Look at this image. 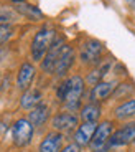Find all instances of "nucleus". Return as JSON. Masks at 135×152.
<instances>
[{
  "label": "nucleus",
  "instance_id": "c756f323",
  "mask_svg": "<svg viewBox=\"0 0 135 152\" xmlns=\"http://www.w3.org/2000/svg\"><path fill=\"white\" fill-rule=\"evenodd\" d=\"M134 152H135V147H134Z\"/></svg>",
  "mask_w": 135,
  "mask_h": 152
},
{
  "label": "nucleus",
  "instance_id": "bb28decb",
  "mask_svg": "<svg viewBox=\"0 0 135 152\" xmlns=\"http://www.w3.org/2000/svg\"><path fill=\"white\" fill-rule=\"evenodd\" d=\"M0 83H2V71H0Z\"/></svg>",
  "mask_w": 135,
  "mask_h": 152
},
{
  "label": "nucleus",
  "instance_id": "a211bd4d",
  "mask_svg": "<svg viewBox=\"0 0 135 152\" xmlns=\"http://www.w3.org/2000/svg\"><path fill=\"white\" fill-rule=\"evenodd\" d=\"M110 71H112V61H109V60H104L101 65L91 68L89 71H87V75L84 76L87 88H91V86H94V84H97V83H101V81H104L105 76L109 75Z\"/></svg>",
  "mask_w": 135,
  "mask_h": 152
},
{
  "label": "nucleus",
  "instance_id": "9b49d317",
  "mask_svg": "<svg viewBox=\"0 0 135 152\" xmlns=\"http://www.w3.org/2000/svg\"><path fill=\"white\" fill-rule=\"evenodd\" d=\"M66 45V40L64 37H60L56 35V38L53 40L51 46H49L48 53L45 55V58L40 63V71L46 76H53V71H54V66H56V61L60 58L61 51H63V46Z\"/></svg>",
  "mask_w": 135,
  "mask_h": 152
},
{
  "label": "nucleus",
  "instance_id": "1a4fd4ad",
  "mask_svg": "<svg viewBox=\"0 0 135 152\" xmlns=\"http://www.w3.org/2000/svg\"><path fill=\"white\" fill-rule=\"evenodd\" d=\"M36 75H38V68L33 61H23L15 73V81H13L15 89L20 93H23V91H26V89L33 88Z\"/></svg>",
  "mask_w": 135,
  "mask_h": 152
},
{
  "label": "nucleus",
  "instance_id": "9d476101",
  "mask_svg": "<svg viewBox=\"0 0 135 152\" xmlns=\"http://www.w3.org/2000/svg\"><path fill=\"white\" fill-rule=\"evenodd\" d=\"M117 83H119V80H117V78H112V80H104V81H101V83L91 86L89 89H87V101L105 104L107 101H110V98H112Z\"/></svg>",
  "mask_w": 135,
  "mask_h": 152
},
{
  "label": "nucleus",
  "instance_id": "393cba45",
  "mask_svg": "<svg viewBox=\"0 0 135 152\" xmlns=\"http://www.w3.org/2000/svg\"><path fill=\"white\" fill-rule=\"evenodd\" d=\"M10 76H7V78H2V83H0V93H5L7 89H10Z\"/></svg>",
  "mask_w": 135,
  "mask_h": 152
},
{
  "label": "nucleus",
  "instance_id": "4468645a",
  "mask_svg": "<svg viewBox=\"0 0 135 152\" xmlns=\"http://www.w3.org/2000/svg\"><path fill=\"white\" fill-rule=\"evenodd\" d=\"M96 129H97V122H81L73 132L71 141L78 144L81 149H89Z\"/></svg>",
  "mask_w": 135,
  "mask_h": 152
},
{
  "label": "nucleus",
  "instance_id": "aec40b11",
  "mask_svg": "<svg viewBox=\"0 0 135 152\" xmlns=\"http://www.w3.org/2000/svg\"><path fill=\"white\" fill-rule=\"evenodd\" d=\"M68 93H69V76L64 78V80H60L56 83V86H54V99H53V101L61 107L66 103Z\"/></svg>",
  "mask_w": 135,
  "mask_h": 152
},
{
  "label": "nucleus",
  "instance_id": "4be33fe9",
  "mask_svg": "<svg viewBox=\"0 0 135 152\" xmlns=\"http://www.w3.org/2000/svg\"><path fill=\"white\" fill-rule=\"evenodd\" d=\"M13 35H15L13 23H4V25H0V45H5Z\"/></svg>",
  "mask_w": 135,
  "mask_h": 152
},
{
  "label": "nucleus",
  "instance_id": "7ed1b4c3",
  "mask_svg": "<svg viewBox=\"0 0 135 152\" xmlns=\"http://www.w3.org/2000/svg\"><path fill=\"white\" fill-rule=\"evenodd\" d=\"M104 53L105 46L102 42L96 40V38H89L86 42L81 43L78 51V60L81 61V65L87 66V68H94V66L101 65L104 61Z\"/></svg>",
  "mask_w": 135,
  "mask_h": 152
},
{
  "label": "nucleus",
  "instance_id": "ddd939ff",
  "mask_svg": "<svg viewBox=\"0 0 135 152\" xmlns=\"http://www.w3.org/2000/svg\"><path fill=\"white\" fill-rule=\"evenodd\" d=\"M66 142H68V137L64 134L49 129L38 141L36 152H61Z\"/></svg>",
  "mask_w": 135,
  "mask_h": 152
},
{
  "label": "nucleus",
  "instance_id": "f03ea898",
  "mask_svg": "<svg viewBox=\"0 0 135 152\" xmlns=\"http://www.w3.org/2000/svg\"><path fill=\"white\" fill-rule=\"evenodd\" d=\"M36 129L33 127L26 116H20V118L12 121L10 127V137H12V144L17 149H25L33 142Z\"/></svg>",
  "mask_w": 135,
  "mask_h": 152
},
{
  "label": "nucleus",
  "instance_id": "f8f14e48",
  "mask_svg": "<svg viewBox=\"0 0 135 152\" xmlns=\"http://www.w3.org/2000/svg\"><path fill=\"white\" fill-rule=\"evenodd\" d=\"M74 61H76V50L73 48L69 43H66V45L63 46V51H61L60 58H58V61H56L54 71H53L54 80L60 81V80L68 78L71 68L74 66Z\"/></svg>",
  "mask_w": 135,
  "mask_h": 152
},
{
  "label": "nucleus",
  "instance_id": "c85d7f7f",
  "mask_svg": "<svg viewBox=\"0 0 135 152\" xmlns=\"http://www.w3.org/2000/svg\"><path fill=\"white\" fill-rule=\"evenodd\" d=\"M87 152H94V151H87Z\"/></svg>",
  "mask_w": 135,
  "mask_h": 152
},
{
  "label": "nucleus",
  "instance_id": "423d86ee",
  "mask_svg": "<svg viewBox=\"0 0 135 152\" xmlns=\"http://www.w3.org/2000/svg\"><path fill=\"white\" fill-rule=\"evenodd\" d=\"M79 124H81L79 114L69 113V111H66V109H58L56 113H53V116H51L49 129L58 131V132L64 134L66 137H71Z\"/></svg>",
  "mask_w": 135,
  "mask_h": 152
},
{
  "label": "nucleus",
  "instance_id": "2eb2a0df",
  "mask_svg": "<svg viewBox=\"0 0 135 152\" xmlns=\"http://www.w3.org/2000/svg\"><path fill=\"white\" fill-rule=\"evenodd\" d=\"M110 118L115 122H127L135 119V96L125 101L115 103V106H112L110 109Z\"/></svg>",
  "mask_w": 135,
  "mask_h": 152
},
{
  "label": "nucleus",
  "instance_id": "20e7f679",
  "mask_svg": "<svg viewBox=\"0 0 135 152\" xmlns=\"http://www.w3.org/2000/svg\"><path fill=\"white\" fill-rule=\"evenodd\" d=\"M56 35H58L56 30L49 27H43L35 33L30 45V58L33 63H41V60L48 53V50L51 46L53 40L56 38Z\"/></svg>",
  "mask_w": 135,
  "mask_h": 152
},
{
  "label": "nucleus",
  "instance_id": "f3484780",
  "mask_svg": "<svg viewBox=\"0 0 135 152\" xmlns=\"http://www.w3.org/2000/svg\"><path fill=\"white\" fill-rule=\"evenodd\" d=\"M79 119L81 122H99L104 119V104L86 101L79 111Z\"/></svg>",
  "mask_w": 135,
  "mask_h": 152
},
{
  "label": "nucleus",
  "instance_id": "f257e3e1",
  "mask_svg": "<svg viewBox=\"0 0 135 152\" xmlns=\"http://www.w3.org/2000/svg\"><path fill=\"white\" fill-rule=\"evenodd\" d=\"M87 89L89 88H87L83 75H79V73L69 75V93H68L66 103L61 106V109L79 114L83 104L87 101Z\"/></svg>",
  "mask_w": 135,
  "mask_h": 152
},
{
  "label": "nucleus",
  "instance_id": "39448f33",
  "mask_svg": "<svg viewBox=\"0 0 135 152\" xmlns=\"http://www.w3.org/2000/svg\"><path fill=\"white\" fill-rule=\"evenodd\" d=\"M130 145H135V119L117 126L107 142L109 151H119V149H125Z\"/></svg>",
  "mask_w": 135,
  "mask_h": 152
},
{
  "label": "nucleus",
  "instance_id": "412c9836",
  "mask_svg": "<svg viewBox=\"0 0 135 152\" xmlns=\"http://www.w3.org/2000/svg\"><path fill=\"white\" fill-rule=\"evenodd\" d=\"M15 8L20 12V13H23V15H26V17H30V18H41V17H43L41 10H40L36 5H28L26 2H25V4L15 5Z\"/></svg>",
  "mask_w": 135,
  "mask_h": 152
},
{
  "label": "nucleus",
  "instance_id": "6ab92c4d",
  "mask_svg": "<svg viewBox=\"0 0 135 152\" xmlns=\"http://www.w3.org/2000/svg\"><path fill=\"white\" fill-rule=\"evenodd\" d=\"M135 96V86L128 81H119L114 89V94L110 98V101L114 103H120V101H125V99H130Z\"/></svg>",
  "mask_w": 135,
  "mask_h": 152
},
{
  "label": "nucleus",
  "instance_id": "6e6552de",
  "mask_svg": "<svg viewBox=\"0 0 135 152\" xmlns=\"http://www.w3.org/2000/svg\"><path fill=\"white\" fill-rule=\"evenodd\" d=\"M115 121L112 118H104L97 122V129L94 132V137L91 141L89 151H102L107 149V142H109L110 136H112L114 129H115ZM109 151V149H107Z\"/></svg>",
  "mask_w": 135,
  "mask_h": 152
},
{
  "label": "nucleus",
  "instance_id": "5701e85b",
  "mask_svg": "<svg viewBox=\"0 0 135 152\" xmlns=\"http://www.w3.org/2000/svg\"><path fill=\"white\" fill-rule=\"evenodd\" d=\"M15 18V13L12 10H7V8H0V25L4 23H10V20Z\"/></svg>",
  "mask_w": 135,
  "mask_h": 152
},
{
  "label": "nucleus",
  "instance_id": "0eeeda50",
  "mask_svg": "<svg viewBox=\"0 0 135 152\" xmlns=\"http://www.w3.org/2000/svg\"><path fill=\"white\" fill-rule=\"evenodd\" d=\"M51 116H53V106L46 101V99L41 104H38L36 107H33L31 111L26 113L28 121L33 124V127L36 129V132H40V134H45L46 129L49 127Z\"/></svg>",
  "mask_w": 135,
  "mask_h": 152
},
{
  "label": "nucleus",
  "instance_id": "a878e982",
  "mask_svg": "<svg viewBox=\"0 0 135 152\" xmlns=\"http://www.w3.org/2000/svg\"><path fill=\"white\" fill-rule=\"evenodd\" d=\"M10 2H13L15 5H18V4H25V0H10Z\"/></svg>",
  "mask_w": 135,
  "mask_h": 152
},
{
  "label": "nucleus",
  "instance_id": "b1692460",
  "mask_svg": "<svg viewBox=\"0 0 135 152\" xmlns=\"http://www.w3.org/2000/svg\"><path fill=\"white\" fill-rule=\"evenodd\" d=\"M61 152H83V149L79 147L78 144H74L73 141H68L66 144H64V147H63Z\"/></svg>",
  "mask_w": 135,
  "mask_h": 152
},
{
  "label": "nucleus",
  "instance_id": "dca6fc26",
  "mask_svg": "<svg viewBox=\"0 0 135 152\" xmlns=\"http://www.w3.org/2000/svg\"><path fill=\"white\" fill-rule=\"evenodd\" d=\"M45 101V94L43 91L40 89L38 86H33L26 91L20 93V98H18V107L25 113L31 111L33 107H36L38 104H41Z\"/></svg>",
  "mask_w": 135,
  "mask_h": 152
},
{
  "label": "nucleus",
  "instance_id": "cd10ccee",
  "mask_svg": "<svg viewBox=\"0 0 135 152\" xmlns=\"http://www.w3.org/2000/svg\"><path fill=\"white\" fill-rule=\"evenodd\" d=\"M109 152H119V151H109Z\"/></svg>",
  "mask_w": 135,
  "mask_h": 152
}]
</instances>
